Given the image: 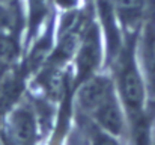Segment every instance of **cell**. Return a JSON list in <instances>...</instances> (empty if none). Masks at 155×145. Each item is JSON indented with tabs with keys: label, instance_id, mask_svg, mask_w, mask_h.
Returning a JSON list of instances; mask_svg holds the SVG:
<instances>
[{
	"label": "cell",
	"instance_id": "cell-1",
	"mask_svg": "<svg viewBox=\"0 0 155 145\" xmlns=\"http://www.w3.org/2000/svg\"><path fill=\"white\" fill-rule=\"evenodd\" d=\"M41 124L30 97H23L0 118V145H38Z\"/></svg>",
	"mask_w": 155,
	"mask_h": 145
},
{
	"label": "cell",
	"instance_id": "cell-2",
	"mask_svg": "<svg viewBox=\"0 0 155 145\" xmlns=\"http://www.w3.org/2000/svg\"><path fill=\"white\" fill-rule=\"evenodd\" d=\"M105 60V43L101 24L95 20H89L81 32L75 54L72 57V83L74 88L84 79L100 73Z\"/></svg>",
	"mask_w": 155,
	"mask_h": 145
},
{
	"label": "cell",
	"instance_id": "cell-3",
	"mask_svg": "<svg viewBox=\"0 0 155 145\" xmlns=\"http://www.w3.org/2000/svg\"><path fill=\"white\" fill-rule=\"evenodd\" d=\"M134 50L151 106L155 104V21L148 17L136 36Z\"/></svg>",
	"mask_w": 155,
	"mask_h": 145
},
{
	"label": "cell",
	"instance_id": "cell-4",
	"mask_svg": "<svg viewBox=\"0 0 155 145\" xmlns=\"http://www.w3.org/2000/svg\"><path fill=\"white\" fill-rule=\"evenodd\" d=\"M21 41L14 32L0 33V68L9 71L21 64Z\"/></svg>",
	"mask_w": 155,
	"mask_h": 145
},
{
	"label": "cell",
	"instance_id": "cell-5",
	"mask_svg": "<svg viewBox=\"0 0 155 145\" xmlns=\"http://www.w3.org/2000/svg\"><path fill=\"white\" fill-rule=\"evenodd\" d=\"M75 116H77V121L81 124V130L86 135V138L89 141V145H128V144H125V142H122L120 139H117V138L105 133L103 130H100L89 119L81 118L78 115H75Z\"/></svg>",
	"mask_w": 155,
	"mask_h": 145
},
{
	"label": "cell",
	"instance_id": "cell-6",
	"mask_svg": "<svg viewBox=\"0 0 155 145\" xmlns=\"http://www.w3.org/2000/svg\"><path fill=\"white\" fill-rule=\"evenodd\" d=\"M5 73H6V71H3V70H2V68H0V77H2V76H3V74H5Z\"/></svg>",
	"mask_w": 155,
	"mask_h": 145
}]
</instances>
